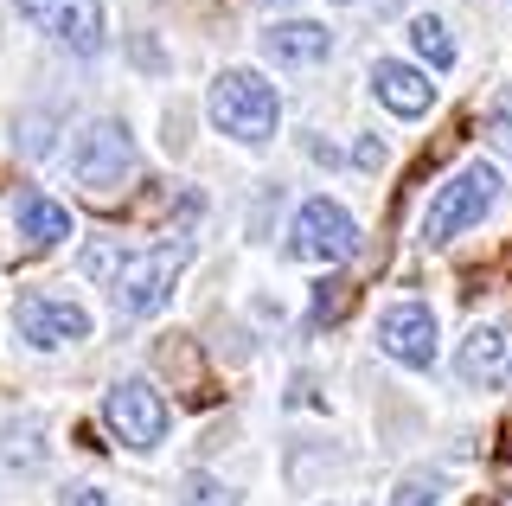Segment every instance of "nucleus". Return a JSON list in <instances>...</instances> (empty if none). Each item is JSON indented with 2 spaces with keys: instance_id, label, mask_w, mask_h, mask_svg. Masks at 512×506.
Here are the masks:
<instances>
[{
  "instance_id": "1",
  "label": "nucleus",
  "mask_w": 512,
  "mask_h": 506,
  "mask_svg": "<svg viewBox=\"0 0 512 506\" xmlns=\"http://www.w3.org/2000/svg\"><path fill=\"white\" fill-rule=\"evenodd\" d=\"M205 109H212V122L224 135H237V141H269L276 135V116H282L276 90H269L256 71H218Z\"/></svg>"
},
{
  "instance_id": "2",
  "label": "nucleus",
  "mask_w": 512,
  "mask_h": 506,
  "mask_svg": "<svg viewBox=\"0 0 512 506\" xmlns=\"http://www.w3.org/2000/svg\"><path fill=\"white\" fill-rule=\"evenodd\" d=\"M493 199H500V173H493L487 161L461 167L455 180L436 186V199H429V212H423V244H448L455 231L480 225V218L493 212Z\"/></svg>"
},
{
  "instance_id": "3",
  "label": "nucleus",
  "mask_w": 512,
  "mask_h": 506,
  "mask_svg": "<svg viewBox=\"0 0 512 506\" xmlns=\"http://www.w3.org/2000/svg\"><path fill=\"white\" fill-rule=\"evenodd\" d=\"M186 257H192L186 244H154V250H141V257H122V270H116V308L128 314V321L167 308L173 276L186 270Z\"/></svg>"
},
{
  "instance_id": "4",
  "label": "nucleus",
  "mask_w": 512,
  "mask_h": 506,
  "mask_svg": "<svg viewBox=\"0 0 512 506\" xmlns=\"http://www.w3.org/2000/svg\"><path fill=\"white\" fill-rule=\"evenodd\" d=\"M288 250H295L301 263H346L352 250H359V225H352L346 205L308 199L295 212V237H288Z\"/></svg>"
},
{
  "instance_id": "5",
  "label": "nucleus",
  "mask_w": 512,
  "mask_h": 506,
  "mask_svg": "<svg viewBox=\"0 0 512 506\" xmlns=\"http://www.w3.org/2000/svg\"><path fill=\"white\" fill-rule=\"evenodd\" d=\"M71 167H77L84 186H96V193H116L128 180V167H135V141H128L122 122H90L84 141H77V154H71Z\"/></svg>"
},
{
  "instance_id": "6",
  "label": "nucleus",
  "mask_w": 512,
  "mask_h": 506,
  "mask_svg": "<svg viewBox=\"0 0 512 506\" xmlns=\"http://www.w3.org/2000/svg\"><path fill=\"white\" fill-rule=\"evenodd\" d=\"M13 327H20V340L45 346V353L90 340V314L77 302H52V295H20V302H13Z\"/></svg>"
},
{
  "instance_id": "7",
  "label": "nucleus",
  "mask_w": 512,
  "mask_h": 506,
  "mask_svg": "<svg viewBox=\"0 0 512 506\" xmlns=\"http://www.w3.org/2000/svg\"><path fill=\"white\" fill-rule=\"evenodd\" d=\"M20 13L39 33H52L71 52H96L103 45V0H20Z\"/></svg>"
},
{
  "instance_id": "8",
  "label": "nucleus",
  "mask_w": 512,
  "mask_h": 506,
  "mask_svg": "<svg viewBox=\"0 0 512 506\" xmlns=\"http://www.w3.org/2000/svg\"><path fill=\"white\" fill-rule=\"evenodd\" d=\"M109 423L122 430V442H135V449H154L160 436H167V398L148 385V378H122L116 391H109Z\"/></svg>"
},
{
  "instance_id": "9",
  "label": "nucleus",
  "mask_w": 512,
  "mask_h": 506,
  "mask_svg": "<svg viewBox=\"0 0 512 506\" xmlns=\"http://www.w3.org/2000/svg\"><path fill=\"white\" fill-rule=\"evenodd\" d=\"M378 346L397 366H436V314L423 302H404L378 321Z\"/></svg>"
},
{
  "instance_id": "10",
  "label": "nucleus",
  "mask_w": 512,
  "mask_h": 506,
  "mask_svg": "<svg viewBox=\"0 0 512 506\" xmlns=\"http://www.w3.org/2000/svg\"><path fill=\"white\" fill-rule=\"evenodd\" d=\"M461 378L468 385H512V334L506 327H474L461 346Z\"/></svg>"
},
{
  "instance_id": "11",
  "label": "nucleus",
  "mask_w": 512,
  "mask_h": 506,
  "mask_svg": "<svg viewBox=\"0 0 512 506\" xmlns=\"http://www.w3.org/2000/svg\"><path fill=\"white\" fill-rule=\"evenodd\" d=\"M372 90H378V103L391 109V116H423V109L436 103V84H429L423 71L397 65V58H378V71H372Z\"/></svg>"
},
{
  "instance_id": "12",
  "label": "nucleus",
  "mask_w": 512,
  "mask_h": 506,
  "mask_svg": "<svg viewBox=\"0 0 512 506\" xmlns=\"http://www.w3.org/2000/svg\"><path fill=\"white\" fill-rule=\"evenodd\" d=\"M263 39H269V52H276L282 65H320L327 45H333V33L314 26V20H282V26H269Z\"/></svg>"
},
{
  "instance_id": "13",
  "label": "nucleus",
  "mask_w": 512,
  "mask_h": 506,
  "mask_svg": "<svg viewBox=\"0 0 512 506\" xmlns=\"http://www.w3.org/2000/svg\"><path fill=\"white\" fill-rule=\"evenodd\" d=\"M20 237L26 244H58V237H71V212L45 193H26L20 199Z\"/></svg>"
},
{
  "instance_id": "14",
  "label": "nucleus",
  "mask_w": 512,
  "mask_h": 506,
  "mask_svg": "<svg viewBox=\"0 0 512 506\" xmlns=\"http://www.w3.org/2000/svg\"><path fill=\"white\" fill-rule=\"evenodd\" d=\"M410 45H416V52H423L436 71L455 65V39H448V26H442V20H429V13H423V20H410Z\"/></svg>"
},
{
  "instance_id": "15",
  "label": "nucleus",
  "mask_w": 512,
  "mask_h": 506,
  "mask_svg": "<svg viewBox=\"0 0 512 506\" xmlns=\"http://www.w3.org/2000/svg\"><path fill=\"white\" fill-rule=\"evenodd\" d=\"M180 506H231V494L212 481V474H186V487H180Z\"/></svg>"
},
{
  "instance_id": "16",
  "label": "nucleus",
  "mask_w": 512,
  "mask_h": 506,
  "mask_svg": "<svg viewBox=\"0 0 512 506\" xmlns=\"http://www.w3.org/2000/svg\"><path fill=\"white\" fill-rule=\"evenodd\" d=\"M346 302H352V289H346V282H333V295L320 289V302H314V321H340V314H346Z\"/></svg>"
},
{
  "instance_id": "17",
  "label": "nucleus",
  "mask_w": 512,
  "mask_h": 506,
  "mask_svg": "<svg viewBox=\"0 0 512 506\" xmlns=\"http://www.w3.org/2000/svg\"><path fill=\"white\" fill-rule=\"evenodd\" d=\"M391 506H436V481H404L391 494Z\"/></svg>"
},
{
  "instance_id": "18",
  "label": "nucleus",
  "mask_w": 512,
  "mask_h": 506,
  "mask_svg": "<svg viewBox=\"0 0 512 506\" xmlns=\"http://www.w3.org/2000/svg\"><path fill=\"white\" fill-rule=\"evenodd\" d=\"M487 129H493V141H500V148H512V97H500V103H493Z\"/></svg>"
},
{
  "instance_id": "19",
  "label": "nucleus",
  "mask_w": 512,
  "mask_h": 506,
  "mask_svg": "<svg viewBox=\"0 0 512 506\" xmlns=\"http://www.w3.org/2000/svg\"><path fill=\"white\" fill-rule=\"evenodd\" d=\"M64 506H109V500H103V487H71Z\"/></svg>"
},
{
  "instance_id": "20",
  "label": "nucleus",
  "mask_w": 512,
  "mask_h": 506,
  "mask_svg": "<svg viewBox=\"0 0 512 506\" xmlns=\"http://www.w3.org/2000/svg\"><path fill=\"white\" fill-rule=\"evenodd\" d=\"M269 7H288V0H269Z\"/></svg>"
}]
</instances>
